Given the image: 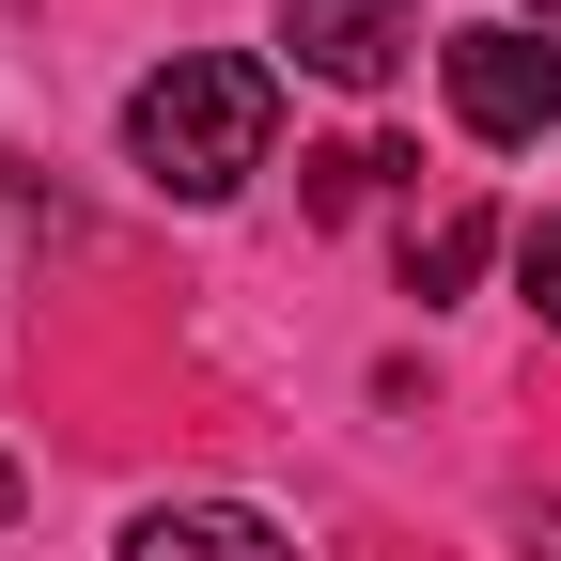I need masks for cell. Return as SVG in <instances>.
Returning <instances> with one entry per match:
<instances>
[{
  "label": "cell",
  "instance_id": "obj_1",
  "mask_svg": "<svg viewBox=\"0 0 561 561\" xmlns=\"http://www.w3.org/2000/svg\"><path fill=\"white\" fill-rule=\"evenodd\" d=\"M265 140H280V62H250V47H172L125 94V172L157 203H234L265 172Z\"/></svg>",
  "mask_w": 561,
  "mask_h": 561
},
{
  "label": "cell",
  "instance_id": "obj_2",
  "mask_svg": "<svg viewBox=\"0 0 561 561\" xmlns=\"http://www.w3.org/2000/svg\"><path fill=\"white\" fill-rule=\"evenodd\" d=\"M437 94H453L468 140H561V47L515 32V16H483V32L437 47Z\"/></svg>",
  "mask_w": 561,
  "mask_h": 561
},
{
  "label": "cell",
  "instance_id": "obj_3",
  "mask_svg": "<svg viewBox=\"0 0 561 561\" xmlns=\"http://www.w3.org/2000/svg\"><path fill=\"white\" fill-rule=\"evenodd\" d=\"M280 47H297V79H328V94H375V79H405L421 0H297V16H280Z\"/></svg>",
  "mask_w": 561,
  "mask_h": 561
},
{
  "label": "cell",
  "instance_id": "obj_4",
  "mask_svg": "<svg viewBox=\"0 0 561 561\" xmlns=\"http://www.w3.org/2000/svg\"><path fill=\"white\" fill-rule=\"evenodd\" d=\"M125 561H297V530L250 515V500H157L125 530Z\"/></svg>",
  "mask_w": 561,
  "mask_h": 561
},
{
  "label": "cell",
  "instance_id": "obj_5",
  "mask_svg": "<svg viewBox=\"0 0 561 561\" xmlns=\"http://www.w3.org/2000/svg\"><path fill=\"white\" fill-rule=\"evenodd\" d=\"M483 250H500V219H483V203L421 219V234H405V297H468V280H483Z\"/></svg>",
  "mask_w": 561,
  "mask_h": 561
},
{
  "label": "cell",
  "instance_id": "obj_6",
  "mask_svg": "<svg viewBox=\"0 0 561 561\" xmlns=\"http://www.w3.org/2000/svg\"><path fill=\"white\" fill-rule=\"evenodd\" d=\"M390 172H405L390 140H328V157H297V203H312V219H359V203H375Z\"/></svg>",
  "mask_w": 561,
  "mask_h": 561
},
{
  "label": "cell",
  "instance_id": "obj_7",
  "mask_svg": "<svg viewBox=\"0 0 561 561\" xmlns=\"http://www.w3.org/2000/svg\"><path fill=\"white\" fill-rule=\"evenodd\" d=\"M515 297H530V328H561V219L515 234Z\"/></svg>",
  "mask_w": 561,
  "mask_h": 561
},
{
  "label": "cell",
  "instance_id": "obj_8",
  "mask_svg": "<svg viewBox=\"0 0 561 561\" xmlns=\"http://www.w3.org/2000/svg\"><path fill=\"white\" fill-rule=\"evenodd\" d=\"M0 530H16V453H0Z\"/></svg>",
  "mask_w": 561,
  "mask_h": 561
},
{
  "label": "cell",
  "instance_id": "obj_9",
  "mask_svg": "<svg viewBox=\"0 0 561 561\" xmlns=\"http://www.w3.org/2000/svg\"><path fill=\"white\" fill-rule=\"evenodd\" d=\"M530 16H546V32H561V0H530Z\"/></svg>",
  "mask_w": 561,
  "mask_h": 561
}]
</instances>
